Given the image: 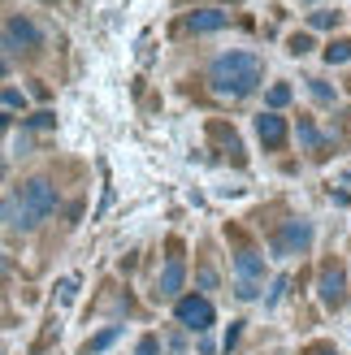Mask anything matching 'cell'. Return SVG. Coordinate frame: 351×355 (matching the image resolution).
<instances>
[{
    "instance_id": "6da1fadb",
    "label": "cell",
    "mask_w": 351,
    "mask_h": 355,
    "mask_svg": "<svg viewBox=\"0 0 351 355\" xmlns=\"http://www.w3.org/2000/svg\"><path fill=\"white\" fill-rule=\"evenodd\" d=\"M260 78H265V61L256 52H221V57L208 65V83H213L217 96H230V100H243L252 96Z\"/></svg>"
},
{
    "instance_id": "7a4b0ae2",
    "label": "cell",
    "mask_w": 351,
    "mask_h": 355,
    "mask_svg": "<svg viewBox=\"0 0 351 355\" xmlns=\"http://www.w3.org/2000/svg\"><path fill=\"white\" fill-rule=\"evenodd\" d=\"M52 212H57V187H52L48 178L22 182V191H17V200H13V221L22 230H35L40 221H48Z\"/></svg>"
},
{
    "instance_id": "3957f363",
    "label": "cell",
    "mask_w": 351,
    "mask_h": 355,
    "mask_svg": "<svg viewBox=\"0 0 351 355\" xmlns=\"http://www.w3.org/2000/svg\"><path fill=\"white\" fill-rule=\"evenodd\" d=\"M0 40H5V48H13V52H35V48H44V31L31 22V17H9L5 22V31H0Z\"/></svg>"
},
{
    "instance_id": "277c9868",
    "label": "cell",
    "mask_w": 351,
    "mask_h": 355,
    "mask_svg": "<svg viewBox=\"0 0 351 355\" xmlns=\"http://www.w3.org/2000/svg\"><path fill=\"white\" fill-rule=\"evenodd\" d=\"M317 295H321L325 308H343V299H347V269H343V260H325L321 264Z\"/></svg>"
},
{
    "instance_id": "5b68a950",
    "label": "cell",
    "mask_w": 351,
    "mask_h": 355,
    "mask_svg": "<svg viewBox=\"0 0 351 355\" xmlns=\"http://www.w3.org/2000/svg\"><path fill=\"white\" fill-rule=\"evenodd\" d=\"M269 247H273V256H300V252H308V247H312V225L308 221H286L269 239Z\"/></svg>"
},
{
    "instance_id": "8992f818",
    "label": "cell",
    "mask_w": 351,
    "mask_h": 355,
    "mask_svg": "<svg viewBox=\"0 0 351 355\" xmlns=\"http://www.w3.org/2000/svg\"><path fill=\"white\" fill-rule=\"evenodd\" d=\"M173 316H178V325H187V329L204 334L208 325H213V304H208L204 295H187V299H178V308H173Z\"/></svg>"
},
{
    "instance_id": "52a82bcc",
    "label": "cell",
    "mask_w": 351,
    "mask_h": 355,
    "mask_svg": "<svg viewBox=\"0 0 351 355\" xmlns=\"http://www.w3.org/2000/svg\"><path fill=\"white\" fill-rule=\"evenodd\" d=\"M225 22H230V13H221V9H191L182 17V31H191V35H213Z\"/></svg>"
},
{
    "instance_id": "ba28073f",
    "label": "cell",
    "mask_w": 351,
    "mask_h": 355,
    "mask_svg": "<svg viewBox=\"0 0 351 355\" xmlns=\"http://www.w3.org/2000/svg\"><path fill=\"white\" fill-rule=\"evenodd\" d=\"M256 135H260V144H265L269 152H273V148H282V144H286V117H277V113H260V117H256Z\"/></svg>"
},
{
    "instance_id": "9c48e42d",
    "label": "cell",
    "mask_w": 351,
    "mask_h": 355,
    "mask_svg": "<svg viewBox=\"0 0 351 355\" xmlns=\"http://www.w3.org/2000/svg\"><path fill=\"white\" fill-rule=\"evenodd\" d=\"M208 139L230 156L234 165H243V144H239V135H234V126H225V121H208Z\"/></svg>"
},
{
    "instance_id": "30bf717a",
    "label": "cell",
    "mask_w": 351,
    "mask_h": 355,
    "mask_svg": "<svg viewBox=\"0 0 351 355\" xmlns=\"http://www.w3.org/2000/svg\"><path fill=\"white\" fill-rule=\"evenodd\" d=\"M182 282H187L182 260H169V264H165V273H161V282H156V299H178Z\"/></svg>"
},
{
    "instance_id": "8fae6325",
    "label": "cell",
    "mask_w": 351,
    "mask_h": 355,
    "mask_svg": "<svg viewBox=\"0 0 351 355\" xmlns=\"http://www.w3.org/2000/svg\"><path fill=\"white\" fill-rule=\"evenodd\" d=\"M234 264H239V282H256L265 273V256H256V252H239Z\"/></svg>"
},
{
    "instance_id": "7c38bea8",
    "label": "cell",
    "mask_w": 351,
    "mask_h": 355,
    "mask_svg": "<svg viewBox=\"0 0 351 355\" xmlns=\"http://www.w3.org/2000/svg\"><path fill=\"white\" fill-rule=\"evenodd\" d=\"M121 338V325H109V329H100L96 338H87V347H83V355H100L104 347H113Z\"/></svg>"
},
{
    "instance_id": "4fadbf2b",
    "label": "cell",
    "mask_w": 351,
    "mask_h": 355,
    "mask_svg": "<svg viewBox=\"0 0 351 355\" xmlns=\"http://www.w3.org/2000/svg\"><path fill=\"white\" fill-rule=\"evenodd\" d=\"M308 26H312V31H339V26H343V13L317 9V13H308Z\"/></svg>"
},
{
    "instance_id": "5bb4252c",
    "label": "cell",
    "mask_w": 351,
    "mask_h": 355,
    "mask_svg": "<svg viewBox=\"0 0 351 355\" xmlns=\"http://www.w3.org/2000/svg\"><path fill=\"white\" fill-rule=\"evenodd\" d=\"M300 144H304L308 152H321V148H325V139H321V130L312 126L308 117H300Z\"/></svg>"
},
{
    "instance_id": "9a60e30c",
    "label": "cell",
    "mask_w": 351,
    "mask_h": 355,
    "mask_svg": "<svg viewBox=\"0 0 351 355\" xmlns=\"http://www.w3.org/2000/svg\"><path fill=\"white\" fill-rule=\"evenodd\" d=\"M325 61L329 65H347L351 61V40H329L325 44Z\"/></svg>"
},
{
    "instance_id": "2e32d148",
    "label": "cell",
    "mask_w": 351,
    "mask_h": 355,
    "mask_svg": "<svg viewBox=\"0 0 351 355\" xmlns=\"http://www.w3.org/2000/svg\"><path fill=\"white\" fill-rule=\"evenodd\" d=\"M286 52H291V57H308V52H312V35H291V40H286Z\"/></svg>"
},
{
    "instance_id": "e0dca14e",
    "label": "cell",
    "mask_w": 351,
    "mask_h": 355,
    "mask_svg": "<svg viewBox=\"0 0 351 355\" xmlns=\"http://www.w3.org/2000/svg\"><path fill=\"white\" fill-rule=\"evenodd\" d=\"M308 92L317 96L321 104H334V87H329V83H321V78H308Z\"/></svg>"
},
{
    "instance_id": "ac0fdd59",
    "label": "cell",
    "mask_w": 351,
    "mask_h": 355,
    "mask_svg": "<svg viewBox=\"0 0 351 355\" xmlns=\"http://www.w3.org/2000/svg\"><path fill=\"white\" fill-rule=\"evenodd\" d=\"M282 104H291V87L286 83H273L269 87V109H282Z\"/></svg>"
},
{
    "instance_id": "d6986e66",
    "label": "cell",
    "mask_w": 351,
    "mask_h": 355,
    "mask_svg": "<svg viewBox=\"0 0 351 355\" xmlns=\"http://www.w3.org/2000/svg\"><path fill=\"white\" fill-rule=\"evenodd\" d=\"M26 126H31V130H52V126H57V117H52V113L44 109V113H35V117H26Z\"/></svg>"
},
{
    "instance_id": "ffe728a7",
    "label": "cell",
    "mask_w": 351,
    "mask_h": 355,
    "mask_svg": "<svg viewBox=\"0 0 351 355\" xmlns=\"http://www.w3.org/2000/svg\"><path fill=\"white\" fill-rule=\"evenodd\" d=\"M135 355H161V338H156V334H148V338H139Z\"/></svg>"
},
{
    "instance_id": "44dd1931",
    "label": "cell",
    "mask_w": 351,
    "mask_h": 355,
    "mask_svg": "<svg viewBox=\"0 0 351 355\" xmlns=\"http://www.w3.org/2000/svg\"><path fill=\"white\" fill-rule=\"evenodd\" d=\"M57 291H61V304H74V295H78V282H74V277H65Z\"/></svg>"
},
{
    "instance_id": "7402d4cb",
    "label": "cell",
    "mask_w": 351,
    "mask_h": 355,
    "mask_svg": "<svg viewBox=\"0 0 351 355\" xmlns=\"http://www.w3.org/2000/svg\"><path fill=\"white\" fill-rule=\"evenodd\" d=\"M0 100H5L9 109H22V92H17V87H5V92H0Z\"/></svg>"
},
{
    "instance_id": "603a6c76",
    "label": "cell",
    "mask_w": 351,
    "mask_h": 355,
    "mask_svg": "<svg viewBox=\"0 0 351 355\" xmlns=\"http://www.w3.org/2000/svg\"><path fill=\"white\" fill-rule=\"evenodd\" d=\"M304 355H339V351H334V343H312V347H304Z\"/></svg>"
},
{
    "instance_id": "cb8c5ba5",
    "label": "cell",
    "mask_w": 351,
    "mask_h": 355,
    "mask_svg": "<svg viewBox=\"0 0 351 355\" xmlns=\"http://www.w3.org/2000/svg\"><path fill=\"white\" fill-rule=\"evenodd\" d=\"M200 286H204V291H213V286H217V273L208 269V264H200Z\"/></svg>"
},
{
    "instance_id": "d4e9b609",
    "label": "cell",
    "mask_w": 351,
    "mask_h": 355,
    "mask_svg": "<svg viewBox=\"0 0 351 355\" xmlns=\"http://www.w3.org/2000/svg\"><path fill=\"white\" fill-rule=\"evenodd\" d=\"M282 291H286V277H277V282H273V291H269V299H265V304L273 308V304H277V299H282Z\"/></svg>"
},
{
    "instance_id": "484cf974",
    "label": "cell",
    "mask_w": 351,
    "mask_h": 355,
    "mask_svg": "<svg viewBox=\"0 0 351 355\" xmlns=\"http://www.w3.org/2000/svg\"><path fill=\"white\" fill-rule=\"evenodd\" d=\"M234 295H239V299H256V282H239Z\"/></svg>"
},
{
    "instance_id": "4316f807",
    "label": "cell",
    "mask_w": 351,
    "mask_h": 355,
    "mask_svg": "<svg viewBox=\"0 0 351 355\" xmlns=\"http://www.w3.org/2000/svg\"><path fill=\"white\" fill-rule=\"evenodd\" d=\"M13 217V200H0V225H5Z\"/></svg>"
},
{
    "instance_id": "83f0119b",
    "label": "cell",
    "mask_w": 351,
    "mask_h": 355,
    "mask_svg": "<svg viewBox=\"0 0 351 355\" xmlns=\"http://www.w3.org/2000/svg\"><path fill=\"white\" fill-rule=\"evenodd\" d=\"M9 130V113H0V135H5Z\"/></svg>"
},
{
    "instance_id": "f1b7e54d",
    "label": "cell",
    "mask_w": 351,
    "mask_h": 355,
    "mask_svg": "<svg viewBox=\"0 0 351 355\" xmlns=\"http://www.w3.org/2000/svg\"><path fill=\"white\" fill-rule=\"evenodd\" d=\"M5 173H9V165H5V161H0V182H5Z\"/></svg>"
},
{
    "instance_id": "f546056e",
    "label": "cell",
    "mask_w": 351,
    "mask_h": 355,
    "mask_svg": "<svg viewBox=\"0 0 351 355\" xmlns=\"http://www.w3.org/2000/svg\"><path fill=\"white\" fill-rule=\"evenodd\" d=\"M5 273H9V264H5V260H0V277H5Z\"/></svg>"
},
{
    "instance_id": "4dcf8cb0",
    "label": "cell",
    "mask_w": 351,
    "mask_h": 355,
    "mask_svg": "<svg viewBox=\"0 0 351 355\" xmlns=\"http://www.w3.org/2000/svg\"><path fill=\"white\" fill-rule=\"evenodd\" d=\"M0 74H5V61H0Z\"/></svg>"
}]
</instances>
